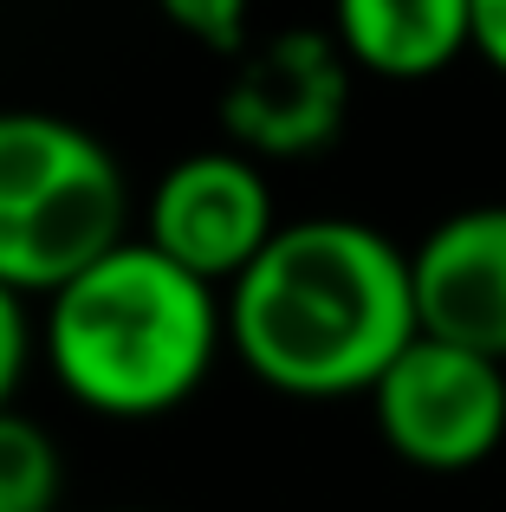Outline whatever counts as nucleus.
<instances>
[{
  "instance_id": "10",
  "label": "nucleus",
  "mask_w": 506,
  "mask_h": 512,
  "mask_svg": "<svg viewBox=\"0 0 506 512\" xmlns=\"http://www.w3.org/2000/svg\"><path fill=\"white\" fill-rule=\"evenodd\" d=\"M156 13H163L182 39L221 52V59H241V52L253 46V39H247L253 0H156Z\"/></svg>"
},
{
  "instance_id": "12",
  "label": "nucleus",
  "mask_w": 506,
  "mask_h": 512,
  "mask_svg": "<svg viewBox=\"0 0 506 512\" xmlns=\"http://www.w3.org/2000/svg\"><path fill=\"white\" fill-rule=\"evenodd\" d=\"M474 59L506 78V0H474Z\"/></svg>"
},
{
  "instance_id": "5",
  "label": "nucleus",
  "mask_w": 506,
  "mask_h": 512,
  "mask_svg": "<svg viewBox=\"0 0 506 512\" xmlns=\"http://www.w3.org/2000/svg\"><path fill=\"white\" fill-rule=\"evenodd\" d=\"M351 111V59L331 33L286 26L253 39L221 85V130L253 163H299L344 130Z\"/></svg>"
},
{
  "instance_id": "7",
  "label": "nucleus",
  "mask_w": 506,
  "mask_h": 512,
  "mask_svg": "<svg viewBox=\"0 0 506 512\" xmlns=\"http://www.w3.org/2000/svg\"><path fill=\"white\" fill-rule=\"evenodd\" d=\"M409 279L429 338L506 363V201L442 214L409 247Z\"/></svg>"
},
{
  "instance_id": "1",
  "label": "nucleus",
  "mask_w": 506,
  "mask_h": 512,
  "mask_svg": "<svg viewBox=\"0 0 506 512\" xmlns=\"http://www.w3.org/2000/svg\"><path fill=\"white\" fill-rule=\"evenodd\" d=\"M221 305L241 370L299 402L370 396L422 338L409 253L351 214L286 221Z\"/></svg>"
},
{
  "instance_id": "9",
  "label": "nucleus",
  "mask_w": 506,
  "mask_h": 512,
  "mask_svg": "<svg viewBox=\"0 0 506 512\" xmlns=\"http://www.w3.org/2000/svg\"><path fill=\"white\" fill-rule=\"evenodd\" d=\"M65 487V454L33 415L0 409V512H52Z\"/></svg>"
},
{
  "instance_id": "2",
  "label": "nucleus",
  "mask_w": 506,
  "mask_h": 512,
  "mask_svg": "<svg viewBox=\"0 0 506 512\" xmlns=\"http://www.w3.org/2000/svg\"><path fill=\"white\" fill-rule=\"evenodd\" d=\"M228 344L221 286L195 279L143 234L59 286L39 312V357L52 383L91 415L150 422L208 383Z\"/></svg>"
},
{
  "instance_id": "8",
  "label": "nucleus",
  "mask_w": 506,
  "mask_h": 512,
  "mask_svg": "<svg viewBox=\"0 0 506 512\" xmlns=\"http://www.w3.org/2000/svg\"><path fill=\"white\" fill-rule=\"evenodd\" d=\"M331 39L351 72L422 85L474 52V0H331Z\"/></svg>"
},
{
  "instance_id": "11",
  "label": "nucleus",
  "mask_w": 506,
  "mask_h": 512,
  "mask_svg": "<svg viewBox=\"0 0 506 512\" xmlns=\"http://www.w3.org/2000/svg\"><path fill=\"white\" fill-rule=\"evenodd\" d=\"M39 344V325L26 318V299L0 286V409H13V389L26 376V357Z\"/></svg>"
},
{
  "instance_id": "6",
  "label": "nucleus",
  "mask_w": 506,
  "mask_h": 512,
  "mask_svg": "<svg viewBox=\"0 0 506 512\" xmlns=\"http://www.w3.org/2000/svg\"><path fill=\"white\" fill-rule=\"evenodd\" d=\"M279 227L286 221H279L266 163H253L234 143L189 150L156 175L150 201H143V240L221 292L260 260Z\"/></svg>"
},
{
  "instance_id": "3",
  "label": "nucleus",
  "mask_w": 506,
  "mask_h": 512,
  "mask_svg": "<svg viewBox=\"0 0 506 512\" xmlns=\"http://www.w3.org/2000/svg\"><path fill=\"white\" fill-rule=\"evenodd\" d=\"M117 240H130L124 163L72 117L0 111V286L52 299Z\"/></svg>"
},
{
  "instance_id": "4",
  "label": "nucleus",
  "mask_w": 506,
  "mask_h": 512,
  "mask_svg": "<svg viewBox=\"0 0 506 512\" xmlns=\"http://www.w3.org/2000/svg\"><path fill=\"white\" fill-rule=\"evenodd\" d=\"M377 435L422 474H468L506 441V363L422 331L370 389Z\"/></svg>"
}]
</instances>
